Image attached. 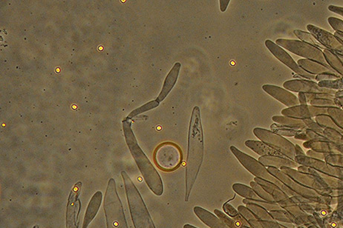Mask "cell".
I'll list each match as a JSON object with an SVG mask.
<instances>
[{"label": "cell", "instance_id": "obj_32", "mask_svg": "<svg viewBox=\"0 0 343 228\" xmlns=\"http://www.w3.org/2000/svg\"><path fill=\"white\" fill-rule=\"evenodd\" d=\"M32 228H39V226L38 224H35V226Z\"/></svg>", "mask_w": 343, "mask_h": 228}, {"label": "cell", "instance_id": "obj_10", "mask_svg": "<svg viewBox=\"0 0 343 228\" xmlns=\"http://www.w3.org/2000/svg\"><path fill=\"white\" fill-rule=\"evenodd\" d=\"M230 150L239 160V162L253 175L261 177V178H267V180H273L270 174L267 172L266 169L262 166V163L259 162L248 154L241 152L234 146L230 147Z\"/></svg>", "mask_w": 343, "mask_h": 228}, {"label": "cell", "instance_id": "obj_22", "mask_svg": "<svg viewBox=\"0 0 343 228\" xmlns=\"http://www.w3.org/2000/svg\"><path fill=\"white\" fill-rule=\"evenodd\" d=\"M270 128L274 133L279 134L280 136H293L297 135L302 132V129L286 127V126H278L273 124L270 126Z\"/></svg>", "mask_w": 343, "mask_h": 228}, {"label": "cell", "instance_id": "obj_14", "mask_svg": "<svg viewBox=\"0 0 343 228\" xmlns=\"http://www.w3.org/2000/svg\"><path fill=\"white\" fill-rule=\"evenodd\" d=\"M181 68H182L181 63L176 62L174 66H173V68L171 69L169 73L168 74L167 76L165 78L161 92H160V94H159L157 98V101L158 102L163 101L168 94L170 93L172 89L174 88L175 84L177 82L178 78H179Z\"/></svg>", "mask_w": 343, "mask_h": 228}, {"label": "cell", "instance_id": "obj_15", "mask_svg": "<svg viewBox=\"0 0 343 228\" xmlns=\"http://www.w3.org/2000/svg\"><path fill=\"white\" fill-rule=\"evenodd\" d=\"M194 212L196 215L208 227L211 228H230L219 217L213 215L207 210L202 208L200 207H195Z\"/></svg>", "mask_w": 343, "mask_h": 228}, {"label": "cell", "instance_id": "obj_12", "mask_svg": "<svg viewBox=\"0 0 343 228\" xmlns=\"http://www.w3.org/2000/svg\"><path fill=\"white\" fill-rule=\"evenodd\" d=\"M284 87L287 90H291L293 92H299V93H304V92H316V93H334V92L331 90H327V89L320 88L317 84L312 82L310 81H306V80H290V81L286 82L283 84Z\"/></svg>", "mask_w": 343, "mask_h": 228}, {"label": "cell", "instance_id": "obj_31", "mask_svg": "<svg viewBox=\"0 0 343 228\" xmlns=\"http://www.w3.org/2000/svg\"><path fill=\"white\" fill-rule=\"evenodd\" d=\"M322 215H326V214H327V212H326V211L322 210Z\"/></svg>", "mask_w": 343, "mask_h": 228}, {"label": "cell", "instance_id": "obj_11", "mask_svg": "<svg viewBox=\"0 0 343 228\" xmlns=\"http://www.w3.org/2000/svg\"><path fill=\"white\" fill-rule=\"evenodd\" d=\"M262 89L280 102L289 108L295 107L299 106V100L297 97L290 92H287L282 88L271 84H265L262 86Z\"/></svg>", "mask_w": 343, "mask_h": 228}, {"label": "cell", "instance_id": "obj_3", "mask_svg": "<svg viewBox=\"0 0 343 228\" xmlns=\"http://www.w3.org/2000/svg\"><path fill=\"white\" fill-rule=\"evenodd\" d=\"M121 176L134 228H156L141 195L127 172L122 171Z\"/></svg>", "mask_w": 343, "mask_h": 228}, {"label": "cell", "instance_id": "obj_5", "mask_svg": "<svg viewBox=\"0 0 343 228\" xmlns=\"http://www.w3.org/2000/svg\"><path fill=\"white\" fill-rule=\"evenodd\" d=\"M153 158L159 169L171 172L180 167L183 161V152L180 146L176 143L166 142L156 148Z\"/></svg>", "mask_w": 343, "mask_h": 228}, {"label": "cell", "instance_id": "obj_17", "mask_svg": "<svg viewBox=\"0 0 343 228\" xmlns=\"http://www.w3.org/2000/svg\"><path fill=\"white\" fill-rule=\"evenodd\" d=\"M311 108L307 106H297L284 109L282 114L285 116L292 118H310L311 117Z\"/></svg>", "mask_w": 343, "mask_h": 228}, {"label": "cell", "instance_id": "obj_2", "mask_svg": "<svg viewBox=\"0 0 343 228\" xmlns=\"http://www.w3.org/2000/svg\"><path fill=\"white\" fill-rule=\"evenodd\" d=\"M131 126L132 123L129 121V118H126L123 120V132L129 150L149 188L156 196H161L163 192V184L161 178L146 154L139 146L131 128Z\"/></svg>", "mask_w": 343, "mask_h": 228}, {"label": "cell", "instance_id": "obj_9", "mask_svg": "<svg viewBox=\"0 0 343 228\" xmlns=\"http://www.w3.org/2000/svg\"><path fill=\"white\" fill-rule=\"evenodd\" d=\"M265 46L269 49V50L271 52L272 54L274 55L276 58H278L279 61L282 62L283 64H285L289 68L291 69L293 72L297 74L299 76L304 77V78H309V80H314V78H316L314 75L302 69L293 60V58L289 55L287 52H285L283 48L276 44V43L268 40L265 41Z\"/></svg>", "mask_w": 343, "mask_h": 228}, {"label": "cell", "instance_id": "obj_23", "mask_svg": "<svg viewBox=\"0 0 343 228\" xmlns=\"http://www.w3.org/2000/svg\"><path fill=\"white\" fill-rule=\"evenodd\" d=\"M215 214H216V215L230 228H239L241 226H242L240 223L235 221L233 218H230L229 216L225 214V212H222V211L219 210H215Z\"/></svg>", "mask_w": 343, "mask_h": 228}, {"label": "cell", "instance_id": "obj_18", "mask_svg": "<svg viewBox=\"0 0 343 228\" xmlns=\"http://www.w3.org/2000/svg\"><path fill=\"white\" fill-rule=\"evenodd\" d=\"M259 162L264 166H276L280 167L282 166H294V163L287 158L274 156H265L259 160Z\"/></svg>", "mask_w": 343, "mask_h": 228}, {"label": "cell", "instance_id": "obj_30", "mask_svg": "<svg viewBox=\"0 0 343 228\" xmlns=\"http://www.w3.org/2000/svg\"><path fill=\"white\" fill-rule=\"evenodd\" d=\"M330 226H331L332 228H335L336 226V222H333V223H332L331 224H330Z\"/></svg>", "mask_w": 343, "mask_h": 228}, {"label": "cell", "instance_id": "obj_13", "mask_svg": "<svg viewBox=\"0 0 343 228\" xmlns=\"http://www.w3.org/2000/svg\"><path fill=\"white\" fill-rule=\"evenodd\" d=\"M102 201H103V194H102L101 191H97L88 204L82 228H89L90 223L95 220L100 206H101Z\"/></svg>", "mask_w": 343, "mask_h": 228}, {"label": "cell", "instance_id": "obj_27", "mask_svg": "<svg viewBox=\"0 0 343 228\" xmlns=\"http://www.w3.org/2000/svg\"><path fill=\"white\" fill-rule=\"evenodd\" d=\"M219 3H220L221 12H225L227 8H228L230 0H220Z\"/></svg>", "mask_w": 343, "mask_h": 228}, {"label": "cell", "instance_id": "obj_21", "mask_svg": "<svg viewBox=\"0 0 343 228\" xmlns=\"http://www.w3.org/2000/svg\"><path fill=\"white\" fill-rule=\"evenodd\" d=\"M223 210L229 216L231 217L232 218L235 220V221L237 222L240 223L242 226H245V227H249L250 224L248 221H247L245 218H244L240 214H239V211L236 210L231 204H229L228 202L225 203L223 206Z\"/></svg>", "mask_w": 343, "mask_h": 228}, {"label": "cell", "instance_id": "obj_6", "mask_svg": "<svg viewBox=\"0 0 343 228\" xmlns=\"http://www.w3.org/2000/svg\"><path fill=\"white\" fill-rule=\"evenodd\" d=\"M276 44L284 48L286 50H289L294 54L305 57L309 60H315L319 64H323L324 67L331 68V67L327 64L322 50L312 44L306 43L305 42L299 41V40H285V38H279L276 40Z\"/></svg>", "mask_w": 343, "mask_h": 228}, {"label": "cell", "instance_id": "obj_26", "mask_svg": "<svg viewBox=\"0 0 343 228\" xmlns=\"http://www.w3.org/2000/svg\"><path fill=\"white\" fill-rule=\"evenodd\" d=\"M238 210H239V214L242 215V216L248 222L250 221V220H254L256 218L253 215V212L248 208L245 207V206H239Z\"/></svg>", "mask_w": 343, "mask_h": 228}, {"label": "cell", "instance_id": "obj_29", "mask_svg": "<svg viewBox=\"0 0 343 228\" xmlns=\"http://www.w3.org/2000/svg\"><path fill=\"white\" fill-rule=\"evenodd\" d=\"M184 228H197L196 227H194V226H192L191 224H185V226H184Z\"/></svg>", "mask_w": 343, "mask_h": 228}, {"label": "cell", "instance_id": "obj_25", "mask_svg": "<svg viewBox=\"0 0 343 228\" xmlns=\"http://www.w3.org/2000/svg\"><path fill=\"white\" fill-rule=\"evenodd\" d=\"M294 34L298 38L303 40L306 43H312L315 47L317 46L318 48H324L323 44L319 42L317 40H315V38H313L310 34L305 33V32H301V30H294Z\"/></svg>", "mask_w": 343, "mask_h": 228}, {"label": "cell", "instance_id": "obj_1", "mask_svg": "<svg viewBox=\"0 0 343 228\" xmlns=\"http://www.w3.org/2000/svg\"><path fill=\"white\" fill-rule=\"evenodd\" d=\"M205 144L201 118L200 108L198 106L192 112L188 133V150L186 166V192L185 202L189 201L192 189L196 182L204 160Z\"/></svg>", "mask_w": 343, "mask_h": 228}, {"label": "cell", "instance_id": "obj_7", "mask_svg": "<svg viewBox=\"0 0 343 228\" xmlns=\"http://www.w3.org/2000/svg\"><path fill=\"white\" fill-rule=\"evenodd\" d=\"M253 134L262 142L265 143L272 148L290 158L294 157V146L282 136L261 128H254Z\"/></svg>", "mask_w": 343, "mask_h": 228}, {"label": "cell", "instance_id": "obj_16", "mask_svg": "<svg viewBox=\"0 0 343 228\" xmlns=\"http://www.w3.org/2000/svg\"><path fill=\"white\" fill-rule=\"evenodd\" d=\"M245 146L253 152H256L261 156H284L283 154L277 152L275 149L272 148L262 141H254V140H248L245 142Z\"/></svg>", "mask_w": 343, "mask_h": 228}, {"label": "cell", "instance_id": "obj_24", "mask_svg": "<svg viewBox=\"0 0 343 228\" xmlns=\"http://www.w3.org/2000/svg\"><path fill=\"white\" fill-rule=\"evenodd\" d=\"M160 102L157 101V100H154V101L149 102L146 103V104H143L141 107L135 109L133 110L129 116H128V118H132L133 117L139 115V114L144 113V112H148V110H152L153 108H155L157 106H159Z\"/></svg>", "mask_w": 343, "mask_h": 228}, {"label": "cell", "instance_id": "obj_4", "mask_svg": "<svg viewBox=\"0 0 343 228\" xmlns=\"http://www.w3.org/2000/svg\"><path fill=\"white\" fill-rule=\"evenodd\" d=\"M103 209L107 228H129L115 180L110 178L103 198Z\"/></svg>", "mask_w": 343, "mask_h": 228}, {"label": "cell", "instance_id": "obj_28", "mask_svg": "<svg viewBox=\"0 0 343 228\" xmlns=\"http://www.w3.org/2000/svg\"><path fill=\"white\" fill-rule=\"evenodd\" d=\"M329 9L331 12H335V13L339 14L342 15L343 16V8L335 7V6H330Z\"/></svg>", "mask_w": 343, "mask_h": 228}, {"label": "cell", "instance_id": "obj_19", "mask_svg": "<svg viewBox=\"0 0 343 228\" xmlns=\"http://www.w3.org/2000/svg\"><path fill=\"white\" fill-rule=\"evenodd\" d=\"M272 120L275 122L279 123L281 126H286V127L302 129V128L305 127V124L304 122L301 120H297V118H292V117L287 116H273Z\"/></svg>", "mask_w": 343, "mask_h": 228}, {"label": "cell", "instance_id": "obj_8", "mask_svg": "<svg viewBox=\"0 0 343 228\" xmlns=\"http://www.w3.org/2000/svg\"><path fill=\"white\" fill-rule=\"evenodd\" d=\"M83 183L77 182L69 194L66 207V228H79V215L81 209L80 197Z\"/></svg>", "mask_w": 343, "mask_h": 228}, {"label": "cell", "instance_id": "obj_20", "mask_svg": "<svg viewBox=\"0 0 343 228\" xmlns=\"http://www.w3.org/2000/svg\"><path fill=\"white\" fill-rule=\"evenodd\" d=\"M233 189L236 194H239V196L244 197L245 198L252 200H258V201L261 200L251 188H249L248 186H245V184H233Z\"/></svg>", "mask_w": 343, "mask_h": 228}]
</instances>
